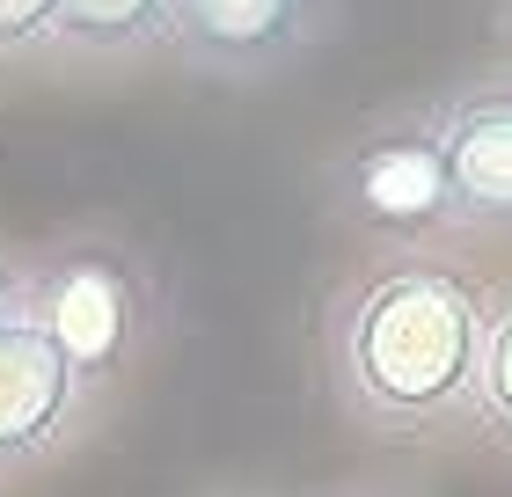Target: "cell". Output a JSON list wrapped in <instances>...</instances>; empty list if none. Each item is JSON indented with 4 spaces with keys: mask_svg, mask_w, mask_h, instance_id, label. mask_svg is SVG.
<instances>
[{
    "mask_svg": "<svg viewBox=\"0 0 512 497\" xmlns=\"http://www.w3.org/2000/svg\"><path fill=\"white\" fill-rule=\"evenodd\" d=\"M483 329L491 307L454 264L395 256L330 300V388L344 417L381 439H432L476 417Z\"/></svg>",
    "mask_w": 512,
    "mask_h": 497,
    "instance_id": "cell-1",
    "label": "cell"
},
{
    "mask_svg": "<svg viewBox=\"0 0 512 497\" xmlns=\"http://www.w3.org/2000/svg\"><path fill=\"white\" fill-rule=\"evenodd\" d=\"M330 205L381 242H439V234L469 227L432 110H395L381 125H366L330 161Z\"/></svg>",
    "mask_w": 512,
    "mask_h": 497,
    "instance_id": "cell-2",
    "label": "cell"
},
{
    "mask_svg": "<svg viewBox=\"0 0 512 497\" xmlns=\"http://www.w3.org/2000/svg\"><path fill=\"white\" fill-rule=\"evenodd\" d=\"M30 315L74 359L88 395H103L147 329V271L118 242H59L30 264Z\"/></svg>",
    "mask_w": 512,
    "mask_h": 497,
    "instance_id": "cell-3",
    "label": "cell"
},
{
    "mask_svg": "<svg viewBox=\"0 0 512 497\" xmlns=\"http://www.w3.org/2000/svg\"><path fill=\"white\" fill-rule=\"evenodd\" d=\"M337 0H176L169 52L213 81H271L330 37Z\"/></svg>",
    "mask_w": 512,
    "mask_h": 497,
    "instance_id": "cell-4",
    "label": "cell"
},
{
    "mask_svg": "<svg viewBox=\"0 0 512 497\" xmlns=\"http://www.w3.org/2000/svg\"><path fill=\"white\" fill-rule=\"evenodd\" d=\"M88 402L96 395L74 373V359L52 344V329L37 315L8 322L0 329V476H22V468L66 454Z\"/></svg>",
    "mask_w": 512,
    "mask_h": 497,
    "instance_id": "cell-5",
    "label": "cell"
},
{
    "mask_svg": "<svg viewBox=\"0 0 512 497\" xmlns=\"http://www.w3.org/2000/svg\"><path fill=\"white\" fill-rule=\"evenodd\" d=\"M432 125L447 139L461 220L483 234H512V74H491V81H469L454 96H439Z\"/></svg>",
    "mask_w": 512,
    "mask_h": 497,
    "instance_id": "cell-6",
    "label": "cell"
},
{
    "mask_svg": "<svg viewBox=\"0 0 512 497\" xmlns=\"http://www.w3.org/2000/svg\"><path fill=\"white\" fill-rule=\"evenodd\" d=\"M176 0H66L52 44L74 59H139L169 44Z\"/></svg>",
    "mask_w": 512,
    "mask_h": 497,
    "instance_id": "cell-7",
    "label": "cell"
},
{
    "mask_svg": "<svg viewBox=\"0 0 512 497\" xmlns=\"http://www.w3.org/2000/svg\"><path fill=\"white\" fill-rule=\"evenodd\" d=\"M476 424L498 446H512V300L483 329V373H476Z\"/></svg>",
    "mask_w": 512,
    "mask_h": 497,
    "instance_id": "cell-8",
    "label": "cell"
},
{
    "mask_svg": "<svg viewBox=\"0 0 512 497\" xmlns=\"http://www.w3.org/2000/svg\"><path fill=\"white\" fill-rule=\"evenodd\" d=\"M59 8H66V0H0V59L37 52V44H52V30H59Z\"/></svg>",
    "mask_w": 512,
    "mask_h": 497,
    "instance_id": "cell-9",
    "label": "cell"
},
{
    "mask_svg": "<svg viewBox=\"0 0 512 497\" xmlns=\"http://www.w3.org/2000/svg\"><path fill=\"white\" fill-rule=\"evenodd\" d=\"M22 315H30V264L0 249V329L22 322Z\"/></svg>",
    "mask_w": 512,
    "mask_h": 497,
    "instance_id": "cell-10",
    "label": "cell"
},
{
    "mask_svg": "<svg viewBox=\"0 0 512 497\" xmlns=\"http://www.w3.org/2000/svg\"><path fill=\"white\" fill-rule=\"evenodd\" d=\"M330 497H410V490H395V483H359V490H330Z\"/></svg>",
    "mask_w": 512,
    "mask_h": 497,
    "instance_id": "cell-11",
    "label": "cell"
},
{
    "mask_svg": "<svg viewBox=\"0 0 512 497\" xmlns=\"http://www.w3.org/2000/svg\"><path fill=\"white\" fill-rule=\"evenodd\" d=\"M498 22H505V37H512V0H498Z\"/></svg>",
    "mask_w": 512,
    "mask_h": 497,
    "instance_id": "cell-12",
    "label": "cell"
}]
</instances>
